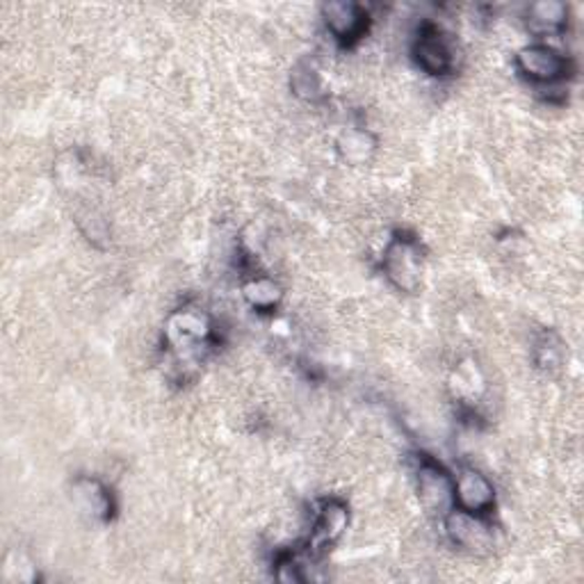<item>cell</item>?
I'll return each mask as SVG.
<instances>
[{
	"label": "cell",
	"mask_w": 584,
	"mask_h": 584,
	"mask_svg": "<svg viewBox=\"0 0 584 584\" xmlns=\"http://www.w3.org/2000/svg\"><path fill=\"white\" fill-rule=\"evenodd\" d=\"M517 66L525 79L539 85L562 83L571 73V60L548 44H530L517 53Z\"/></svg>",
	"instance_id": "obj_3"
},
{
	"label": "cell",
	"mask_w": 584,
	"mask_h": 584,
	"mask_svg": "<svg viewBox=\"0 0 584 584\" xmlns=\"http://www.w3.org/2000/svg\"><path fill=\"white\" fill-rule=\"evenodd\" d=\"M73 502L79 504L81 514L94 521H107L113 517L115 509L113 493H109V489L96 478H81L73 482Z\"/></svg>",
	"instance_id": "obj_10"
},
{
	"label": "cell",
	"mask_w": 584,
	"mask_h": 584,
	"mask_svg": "<svg viewBox=\"0 0 584 584\" xmlns=\"http://www.w3.org/2000/svg\"><path fill=\"white\" fill-rule=\"evenodd\" d=\"M290 87H292V94H295L302 101H306V103H320L326 96L322 73L309 60H302V62H298L295 66H292Z\"/></svg>",
	"instance_id": "obj_14"
},
{
	"label": "cell",
	"mask_w": 584,
	"mask_h": 584,
	"mask_svg": "<svg viewBox=\"0 0 584 584\" xmlns=\"http://www.w3.org/2000/svg\"><path fill=\"white\" fill-rule=\"evenodd\" d=\"M414 58L418 66L429 73V76H448L455 66L452 49L448 46L446 36L436 25L420 28L414 42Z\"/></svg>",
	"instance_id": "obj_7"
},
{
	"label": "cell",
	"mask_w": 584,
	"mask_h": 584,
	"mask_svg": "<svg viewBox=\"0 0 584 584\" xmlns=\"http://www.w3.org/2000/svg\"><path fill=\"white\" fill-rule=\"evenodd\" d=\"M212 334V322L204 311L197 309H182L176 311L165 326L167 343L174 350H190L197 345L208 343Z\"/></svg>",
	"instance_id": "obj_8"
},
{
	"label": "cell",
	"mask_w": 584,
	"mask_h": 584,
	"mask_svg": "<svg viewBox=\"0 0 584 584\" xmlns=\"http://www.w3.org/2000/svg\"><path fill=\"white\" fill-rule=\"evenodd\" d=\"M240 290H242L244 302L253 311H259V313H272L283 302V288H281V283L274 281L272 277H265V274L249 277L242 283Z\"/></svg>",
	"instance_id": "obj_12"
},
{
	"label": "cell",
	"mask_w": 584,
	"mask_h": 584,
	"mask_svg": "<svg viewBox=\"0 0 584 584\" xmlns=\"http://www.w3.org/2000/svg\"><path fill=\"white\" fill-rule=\"evenodd\" d=\"M350 525V509L343 500H326L317 511V519L311 528V548L313 551H324L334 545Z\"/></svg>",
	"instance_id": "obj_9"
},
{
	"label": "cell",
	"mask_w": 584,
	"mask_h": 584,
	"mask_svg": "<svg viewBox=\"0 0 584 584\" xmlns=\"http://www.w3.org/2000/svg\"><path fill=\"white\" fill-rule=\"evenodd\" d=\"M569 23V6L560 0H541L528 8V25L534 34H557Z\"/></svg>",
	"instance_id": "obj_13"
},
{
	"label": "cell",
	"mask_w": 584,
	"mask_h": 584,
	"mask_svg": "<svg viewBox=\"0 0 584 584\" xmlns=\"http://www.w3.org/2000/svg\"><path fill=\"white\" fill-rule=\"evenodd\" d=\"M448 536L470 553H489L493 548V528L480 517L463 509H450L446 514Z\"/></svg>",
	"instance_id": "obj_5"
},
{
	"label": "cell",
	"mask_w": 584,
	"mask_h": 584,
	"mask_svg": "<svg viewBox=\"0 0 584 584\" xmlns=\"http://www.w3.org/2000/svg\"><path fill=\"white\" fill-rule=\"evenodd\" d=\"M416 489L425 511L446 517L455 509V478L434 459H420L416 470Z\"/></svg>",
	"instance_id": "obj_2"
},
{
	"label": "cell",
	"mask_w": 584,
	"mask_h": 584,
	"mask_svg": "<svg viewBox=\"0 0 584 584\" xmlns=\"http://www.w3.org/2000/svg\"><path fill=\"white\" fill-rule=\"evenodd\" d=\"M322 21L336 42L352 46L368 30L371 14L354 0H332V3L322 6Z\"/></svg>",
	"instance_id": "obj_4"
},
{
	"label": "cell",
	"mask_w": 584,
	"mask_h": 584,
	"mask_svg": "<svg viewBox=\"0 0 584 584\" xmlns=\"http://www.w3.org/2000/svg\"><path fill=\"white\" fill-rule=\"evenodd\" d=\"M382 268L386 279L397 290L416 292L423 283V270H425V255L420 244L407 236L390 238L382 255Z\"/></svg>",
	"instance_id": "obj_1"
},
{
	"label": "cell",
	"mask_w": 584,
	"mask_h": 584,
	"mask_svg": "<svg viewBox=\"0 0 584 584\" xmlns=\"http://www.w3.org/2000/svg\"><path fill=\"white\" fill-rule=\"evenodd\" d=\"M336 154L350 167L368 165L377 154V137L365 128H345L336 139Z\"/></svg>",
	"instance_id": "obj_11"
},
{
	"label": "cell",
	"mask_w": 584,
	"mask_h": 584,
	"mask_svg": "<svg viewBox=\"0 0 584 584\" xmlns=\"http://www.w3.org/2000/svg\"><path fill=\"white\" fill-rule=\"evenodd\" d=\"M496 504V487L484 472L463 468L455 478V507L468 514H489Z\"/></svg>",
	"instance_id": "obj_6"
}]
</instances>
